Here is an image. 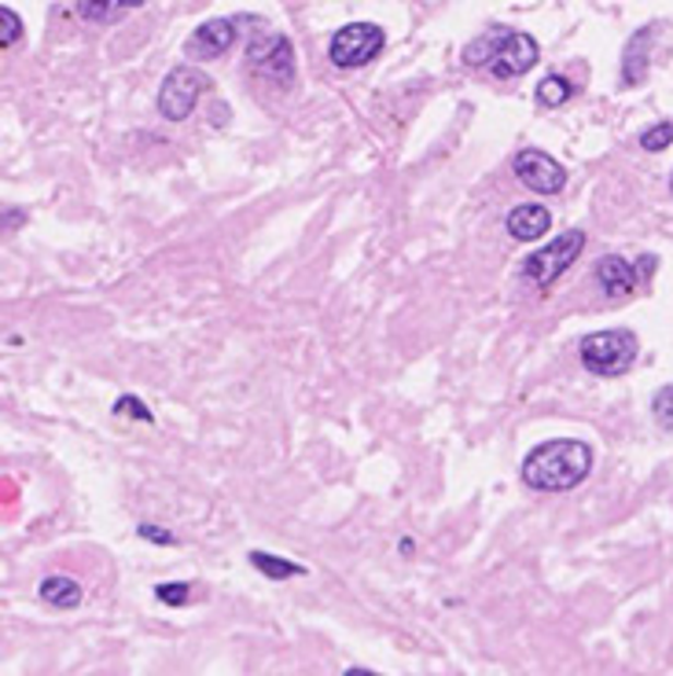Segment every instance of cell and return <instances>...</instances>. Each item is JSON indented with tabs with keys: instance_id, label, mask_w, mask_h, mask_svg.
Here are the masks:
<instances>
[{
	"instance_id": "obj_1",
	"label": "cell",
	"mask_w": 673,
	"mask_h": 676,
	"mask_svg": "<svg viewBox=\"0 0 673 676\" xmlns=\"http://www.w3.org/2000/svg\"><path fill=\"white\" fill-rule=\"evenodd\" d=\"M592 471V449L589 441L578 438H552L530 449L522 460V482L538 493H567L581 486Z\"/></svg>"
},
{
	"instance_id": "obj_2",
	"label": "cell",
	"mask_w": 673,
	"mask_h": 676,
	"mask_svg": "<svg viewBox=\"0 0 673 676\" xmlns=\"http://www.w3.org/2000/svg\"><path fill=\"white\" fill-rule=\"evenodd\" d=\"M541 59V48L530 34L508 26H489L486 34L475 37L464 48V63L468 67H486L494 70V78H519L527 74Z\"/></svg>"
},
{
	"instance_id": "obj_3",
	"label": "cell",
	"mask_w": 673,
	"mask_h": 676,
	"mask_svg": "<svg viewBox=\"0 0 673 676\" xmlns=\"http://www.w3.org/2000/svg\"><path fill=\"white\" fill-rule=\"evenodd\" d=\"M637 335L633 331H597V335H586L578 346V357L592 376H626L637 360Z\"/></svg>"
},
{
	"instance_id": "obj_4",
	"label": "cell",
	"mask_w": 673,
	"mask_h": 676,
	"mask_svg": "<svg viewBox=\"0 0 673 676\" xmlns=\"http://www.w3.org/2000/svg\"><path fill=\"white\" fill-rule=\"evenodd\" d=\"M581 250H586V232H581V228H570V232H564V236L552 239L548 247L534 250V254L522 261V276L534 280V284H538L541 290H548L559 276H564V272H567L570 265H575Z\"/></svg>"
},
{
	"instance_id": "obj_5",
	"label": "cell",
	"mask_w": 673,
	"mask_h": 676,
	"mask_svg": "<svg viewBox=\"0 0 673 676\" xmlns=\"http://www.w3.org/2000/svg\"><path fill=\"white\" fill-rule=\"evenodd\" d=\"M387 45V34L383 26L376 23H350L343 29L331 34V45H328V59L335 63L339 70H354V67H365L371 63Z\"/></svg>"
},
{
	"instance_id": "obj_6",
	"label": "cell",
	"mask_w": 673,
	"mask_h": 676,
	"mask_svg": "<svg viewBox=\"0 0 673 676\" xmlns=\"http://www.w3.org/2000/svg\"><path fill=\"white\" fill-rule=\"evenodd\" d=\"M203 88H210V78L196 67H174L163 78V88H158V115L166 122H185L196 110V99Z\"/></svg>"
},
{
	"instance_id": "obj_7",
	"label": "cell",
	"mask_w": 673,
	"mask_h": 676,
	"mask_svg": "<svg viewBox=\"0 0 673 676\" xmlns=\"http://www.w3.org/2000/svg\"><path fill=\"white\" fill-rule=\"evenodd\" d=\"M258 23V15H221V19H206L192 29V37L185 41V52L192 59H217L225 56L228 48L236 45L239 29Z\"/></svg>"
},
{
	"instance_id": "obj_8",
	"label": "cell",
	"mask_w": 673,
	"mask_h": 676,
	"mask_svg": "<svg viewBox=\"0 0 673 676\" xmlns=\"http://www.w3.org/2000/svg\"><path fill=\"white\" fill-rule=\"evenodd\" d=\"M516 169L519 185L538 191V195H559L567 188V169L548 155V151H538V147H522L516 155Z\"/></svg>"
},
{
	"instance_id": "obj_9",
	"label": "cell",
	"mask_w": 673,
	"mask_h": 676,
	"mask_svg": "<svg viewBox=\"0 0 673 676\" xmlns=\"http://www.w3.org/2000/svg\"><path fill=\"white\" fill-rule=\"evenodd\" d=\"M247 67L258 70L261 78L276 85H291L295 82V48H291L287 37H258V41L247 45Z\"/></svg>"
},
{
	"instance_id": "obj_10",
	"label": "cell",
	"mask_w": 673,
	"mask_h": 676,
	"mask_svg": "<svg viewBox=\"0 0 673 676\" xmlns=\"http://www.w3.org/2000/svg\"><path fill=\"white\" fill-rule=\"evenodd\" d=\"M662 26H640L637 34L629 37L626 52H622V85L633 88L648 78V67H651V41H656Z\"/></svg>"
},
{
	"instance_id": "obj_11",
	"label": "cell",
	"mask_w": 673,
	"mask_h": 676,
	"mask_svg": "<svg viewBox=\"0 0 673 676\" xmlns=\"http://www.w3.org/2000/svg\"><path fill=\"white\" fill-rule=\"evenodd\" d=\"M597 280H600V290H604L607 298H626V295H633V287L640 284L637 269L618 254H607V258L597 261Z\"/></svg>"
},
{
	"instance_id": "obj_12",
	"label": "cell",
	"mask_w": 673,
	"mask_h": 676,
	"mask_svg": "<svg viewBox=\"0 0 673 676\" xmlns=\"http://www.w3.org/2000/svg\"><path fill=\"white\" fill-rule=\"evenodd\" d=\"M508 236L519 239V244H534V239H541L545 232L552 228V214L541 203H522L508 214Z\"/></svg>"
},
{
	"instance_id": "obj_13",
	"label": "cell",
	"mask_w": 673,
	"mask_h": 676,
	"mask_svg": "<svg viewBox=\"0 0 673 676\" xmlns=\"http://www.w3.org/2000/svg\"><path fill=\"white\" fill-rule=\"evenodd\" d=\"M37 595L56 610H74L78 603H82V584H78L74 578H67V573H48V578L42 581V589H37Z\"/></svg>"
},
{
	"instance_id": "obj_14",
	"label": "cell",
	"mask_w": 673,
	"mask_h": 676,
	"mask_svg": "<svg viewBox=\"0 0 673 676\" xmlns=\"http://www.w3.org/2000/svg\"><path fill=\"white\" fill-rule=\"evenodd\" d=\"M250 567L261 570L265 578H273V581H287V578H298V573H306V567H298V562L280 559V555H265V552H250Z\"/></svg>"
},
{
	"instance_id": "obj_15",
	"label": "cell",
	"mask_w": 673,
	"mask_h": 676,
	"mask_svg": "<svg viewBox=\"0 0 673 676\" xmlns=\"http://www.w3.org/2000/svg\"><path fill=\"white\" fill-rule=\"evenodd\" d=\"M575 96V85L567 82V78H559V74H548V78H541L538 82V93H534V99L541 107H559V104H567V99Z\"/></svg>"
},
{
	"instance_id": "obj_16",
	"label": "cell",
	"mask_w": 673,
	"mask_h": 676,
	"mask_svg": "<svg viewBox=\"0 0 673 676\" xmlns=\"http://www.w3.org/2000/svg\"><path fill=\"white\" fill-rule=\"evenodd\" d=\"M137 4H93V0H82V4H74V12L85 19V23H115V19H122L126 12H133Z\"/></svg>"
},
{
	"instance_id": "obj_17",
	"label": "cell",
	"mask_w": 673,
	"mask_h": 676,
	"mask_svg": "<svg viewBox=\"0 0 673 676\" xmlns=\"http://www.w3.org/2000/svg\"><path fill=\"white\" fill-rule=\"evenodd\" d=\"M19 41H23V19L0 4V48H12Z\"/></svg>"
},
{
	"instance_id": "obj_18",
	"label": "cell",
	"mask_w": 673,
	"mask_h": 676,
	"mask_svg": "<svg viewBox=\"0 0 673 676\" xmlns=\"http://www.w3.org/2000/svg\"><path fill=\"white\" fill-rule=\"evenodd\" d=\"M673 144V122H659L640 133V147L645 151H666Z\"/></svg>"
},
{
	"instance_id": "obj_19",
	"label": "cell",
	"mask_w": 673,
	"mask_h": 676,
	"mask_svg": "<svg viewBox=\"0 0 673 676\" xmlns=\"http://www.w3.org/2000/svg\"><path fill=\"white\" fill-rule=\"evenodd\" d=\"M651 416H656L659 427L673 430V387H662L656 393V401H651Z\"/></svg>"
},
{
	"instance_id": "obj_20",
	"label": "cell",
	"mask_w": 673,
	"mask_h": 676,
	"mask_svg": "<svg viewBox=\"0 0 673 676\" xmlns=\"http://www.w3.org/2000/svg\"><path fill=\"white\" fill-rule=\"evenodd\" d=\"M115 416H133L140 423H155V416L144 405H140V398H133V393H126V398L115 401Z\"/></svg>"
},
{
	"instance_id": "obj_21",
	"label": "cell",
	"mask_w": 673,
	"mask_h": 676,
	"mask_svg": "<svg viewBox=\"0 0 673 676\" xmlns=\"http://www.w3.org/2000/svg\"><path fill=\"white\" fill-rule=\"evenodd\" d=\"M155 595H158L163 603H169V607H185L188 595H192V589H188L185 581H169V584H158Z\"/></svg>"
},
{
	"instance_id": "obj_22",
	"label": "cell",
	"mask_w": 673,
	"mask_h": 676,
	"mask_svg": "<svg viewBox=\"0 0 673 676\" xmlns=\"http://www.w3.org/2000/svg\"><path fill=\"white\" fill-rule=\"evenodd\" d=\"M26 225V210L19 206H0V239L12 236V232H19Z\"/></svg>"
},
{
	"instance_id": "obj_23",
	"label": "cell",
	"mask_w": 673,
	"mask_h": 676,
	"mask_svg": "<svg viewBox=\"0 0 673 676\" xmlns=\"http://www.w3.org/2000/svg\"><path fill=\"white\" fill-rule=\"evenodd\" d=\"M140 537L158 541V544H174V533H166L163 526H140Z\"/></svg>"
},
{
	"instance_id": "obj_24",
	"label": "cell",
	"mask_w": 673,
	"mask_h": 676,
	"mask_svg": "<svg viewBox=\"0 0 673 676\" xmlns=\"http://www.w3.org/2000/svg\"><path fill=\"white\" fill-rule=\"evenodd\" d=\"M343 676H379V673H371V669H361V665H354V669H346Z\"/></svg>"
},
{
	"instance_id": "obj_25",
	"label": "cell",
	"mask_w": 673,
	"mask_h": 676,
	"mask_svg": "<svg viewBox=\"0 0 673 676\" xmlns=\"http://www.w3.org/2000/svg\"><path fill=\"white\" fill-rule=\"evenodd\" d=\"M670 191H673V177H670Z\"/></svg>"
}]
</instances>
